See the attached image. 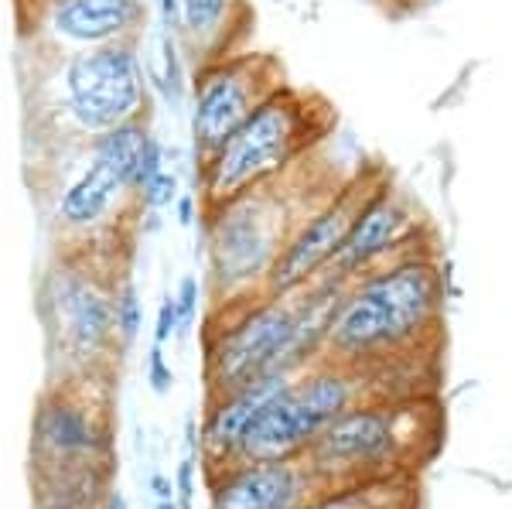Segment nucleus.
Instances as JSON below:
<instances>
[{
  "label": "nucleus",
  "instance_id": "nucleus-32",
  "mask_svg": "<svg viewBox=\"0 0 512 509\" xmlns=\"http://www.w3.org/2000/svg\"><path fill=\"white\" fill-rule=\"evenodd\" d=\"M396 4H403V7H417V4H427V0H396Z\"/></svg>",
  "mask_w": 512,
  "mask_h": 509
},
{
  "label": "nucleus",
  "instance_id": "nucleus-24",
  "mask_svg": "<svg viewBox=\"0 0 512 509\" xmlns=\"http://www.w3.org/2000/svg\"><path fill=\"white\" fill-rule=\"evenodd\" d=\"M198 298H202V291H198V277L185 274V277H181V284H178V291H175V311H178V335H175V339H185V335L195 328Z\"/></svg>",
  "mask_w": 512,
  "mask_h": 509
},
{
  "label": "nucleus",
  "instance_id": "nucleus-9",
  "mask_svg": "<svg viewBox=\"0 0 512 509\" xmlns=\"http://www.w3.org/2000/svg\"><path fill=\"white\" fill-rule=\"evenodd\" d=\"M383 182V175L373 171V175H352L349 182H342L338 192H328L325 199L311 205L297 226L287 236L284 250L274 260L267 274V284H263V294L270 298H280V294H294L301 291L304 284H311L315 277L332 264V257L342 246L345 233H349L355 212L362 209V202L373 195V188Z\"/></svg>",
  "mask_w": 512,
  "mask_h": 509
},
{
  "label": "nucleus",
  "instance_id": "nucleus-28",
  "mask_svg": "<svg viewBox=\"0 0 512 509\" xmlns=\"http://www.w3.org/2000/svg\"><path fill=\"white\" fill-rule=\"evenodd\" d=\"M147 489H151V496H154V509H178L175 479H168L164 472H154L151 479H147Z\"/></svg>",
  "mask_w": 512,
  "mask_h": 509
},
{
  "label": "nucleus",
  "instance_id": "nucleus-12",
  "mask_svg": "<svg viewBox=\"0 0 512 509\" xmlns=\"http://www.w3.org/2000/svg\"><path fill=\"white\" fill-rule=\"evenodd\" d=\"M209 509H304L332 492L318 479L308 458H260L205 472Z\"/></svg>",
  "mask_w": 512,
  "mask_h": 509
},
{
  "label": "nucleus",
  "instance_id": "nucleus-21",
  "mask_svg": "<svg viewBox=\"0 0 512 509\" xmlns=\"http://www.w3.org/2000/svg\"><path fill=\"white\" fill-rule=\"evenodd\" d=\"M158 45H161V65H144L147 69V82H151L154 93H161V100L168 106H178L185 103L188 96V82H185V62H181V48H178V35L171 31H161L158 35Z\"/></svg>",
  "mask_w": 512,
  "mask_h": 509
},
{
  "label": "nucleus",
  "instance_id": "nucleus-6",
  "mask_svg": "<svg viewBox=\"0 0 512 509\" xmlns=\"http://www.w3.org/2000/svg\"><path fill=\"white\" fill-rule=\"evenodd\" d=\"M62 117L82 137H96L123 120L144 117L151 100L140 41L72 48L55 76Z\"/></svg>",
  "mask_w": 512,
  "mask_h": 509
},
{
  "label": "nucleus",
  "instance_id": "nucleus-3",
  "mask_svg": "<svg viewBox=\"0 0 512 509\" xmlns=\"http://www.w3.org/2000/svg\"><path fill=\"white\" fill-rule=\"evenodd\" d=\"M328 134V110L301 89L277 86L233 134L195 168L198 199L219 205L274 182Z\"/></svg>",
  "mask_w": 512,
  "mask_h": 509
},
{
  "label": "nucleus",
  "instance_id": "nucleus-8",
  "mask_svg": "<svg viewBox=\"0 0 512 509\" xmlns=\"http://www.w3.org/2000/svg\"><path fill=\"white\" fill-rule=\"evenodd\" d=\"M284 86L277 62L267 55H219L198 65L192 82V158L195 168L267 100Z\"/></svg>",
  "mask_w": 512,
  "mask_h": 509
},
{
  "label": "nucleus",
  "instance_id": "nucleus-5",
  "mask_svg": "<svg viewBox=\"0 0 512 509\" xmlns=\"http://www.w3.org/2000/svg\"><path fill=\"white\" fill-rule=\"evenodd\" d=\"M390 373L393 369H359L332 359L311 363L263 410V417L246 434L236 462L304 455L318 434L349 407L373 397H396L390 387H383Z\"/></svg>",
  "mask_w": 512,
  "mask_h": 509
},
{
  "label": "nucleus",
  "instance_id": "nucleus-17",
  "mask_svg": "<svg viewBox=\"0 0 512 509\" xmlns=\"http://www.w3.org/2000/svg\"><path fill=\"white\" fill-rule=\"evenodd\" d=\"M110 465H38V509H99Z\"/></svg>",
  "mask_w": 512,
  "mask_h": 509
},
{
  "label": "nucleus",
  "instance_id": "nucleus-14",
  "mask_svg": "<svg viewBox=\"0 0 512 509\" xmlns=\"http://www.w3.org/2000/svg\"><path fill=\"white\" fill-rule=\"evenodd\" d=\"M144 24L147 0H41L35 31L72 52V48L140 41Z\"/></svg>",
  "mask_w": 512,
  "mask_h": 509
},
{
  "label": "nucleus",
  "instance_id": "nucleus-30",
  "mask_svg": "<svg viewBox=\"0 0 512 509\" xmlns=\"http://www.w3.org/2000/svg\"><path fill=\"white\" fill-rule=\"evenodd\" d=\"M154 7L161 14V31L178 35V0H154Z\"/></svg>",
  "mask_w": 512,
  "mask_h": 509
},
{
  "label": "nucleus",
  "instance_id": "nucleus-4",
  "mask_svg": "<svg viewBox=\"0 0 512 509\" xmlns=\"http://www.w3.org/2000/svg\"><path fill=\"white\" fill-rule=\"evenodd\" d=\"M291 182L294 168L287 175L274 178V182L253 188V192H243L219 205H205L202 229L216 308L263 294L270 267L284 250L291 229L315 205L294 202Z\"/></svg>",
  "mask_w": 512,
  "mask_h": 509
},
{
  "label": "nucleus",
  "instance_id": "nucleus-15",
  "mask_svg": "<svg viewBox=\"0 0 512 509\" xmlns=\"http://www.w3.org/2000/svg\"><path fill=\"white\" fill-rule=\"evenodd\" d=\"M291 380L294 376L270 373L256 376V380L229 393H219V397H209V410H205L202 428H198V465H202V472H216L236 462L250 428Z\"/></svg>",
  "mask_w": 512,
  "mask_h": 509
},
{
  "label": "nucleus",
  "instance_id": "nucleus-16",
  "mask_svg": "<svg viewBox=\"0 0 512 509\" xmlns=\"http://www.w3.org/2000/svg\"><path fill=\"white\" fill-rule=\"evenodd\" d=\"M134 199L127 185L120 182L117 171H110L103 161L86 154L79 175L59 192L55 202V219L69 233H93L120 209V202Z\"/></svg>",
  "mask_w": 512,
  "mask_h": 509
},
{
  "label": "nucleus",
  "instance_id": "nucleus-31",
  "mask_svg": "<svg viewBox=\"0 0 512 509\" xmlns=\"http://www.w3.org/2000/svg\"><path fill=\"white\" fill-rule=\"evenodd\" d=\"M99 509H130V503L117 486H106L103 499H99Z\"/></svg>",
  "mask_w": 512,
  "mask_h": 509
},
{
  "label": "nucleus",
  "instance_id": "nucleus-20",
  "mask_svg": "<svg viewBox=\"0 0 512 509\" xmlns=\"http://www.w3.org/2000/svg\"><path fill=\"white\" fill-rule=\"evenodd\" d=\"M304 509H417V475H393V479L332 489Z\"/></svg>",
  "mask_w": 512,
  "mask_h": 509
},
{
  "label": "nucleus",
  "instance_id": "nucleus-27",
  "mask_svg": "<svg viewBox=\"0 0 512 509\" xmlns=\"http://www.w3.org/2000/svg\"><path fill=\"white\" fill-rule=\"evenodd\" d=\"M178 335V311H175V294H164L158 305V318H154V342L168 346Z\"/></svg>",
  "mask_w": 512,
  "mask_h": 509
},
{
  "label": "nucleus",
  "instance_id": "nucleus-23",
  "mask_svg": "<svg viewBox=\"0 0 512 509\" xmlns=\"http://www.w3.org/2000/svg\"><path fill=\"white\" fill-rule=\"evenodd\" d=\"M178 195H181V175L171 168H164L137 188L134 202L140 205V212H164V209L175 205Z\"/></svg>",
  "mask_w": 512,
  "mask_h": 509
},
{
  "label": "nucleus",
  "instance_id": "nucleus-13",
  "mask_svg": "<svg viewBox=\"0 0 512 509\" xmlns=\"http://www.w3.org/2000/svg\"><path fill=\"white\" fill-rule=\"evenodd\" d=\"M31 451L38 465H106L110 424L82 393L52 390L31 421Z\"/></svg>",
  "mask_w": 512,
  "mask_h": 509
},
{
  "label": "nucleus",
  "instance_id": "nucleus-7",
  "mask_svg": "<svg viewBox=\"0 0 512 509\" xmlns=\"http://www.w3.org/2000/svg\"><path fill=\"white\" fill-rule=\"evenodd\" d=\"M222 325L205 332V383L209 397L229 393L256 376L284 373V356L294 339L297 298L294 294H260L236 305H219ZM287 376V373H284Z\"/></svg>",
  "mask_w": 512,
  "mask_h": 509
},
{
  "label": "nucleus",
  "instance_id": "nucleus-22",
  "mask_svg": "<svg viewBox=\"0 0 512 509\" xmlns=\"http://www.w3.org/2000/svg\"><path fill=\"white\" fill-rule=\"evenodd\" d=\"M113 325H117L120 349H127L144 328V305H140V291L134 281H120L113 287Z\"/></svg>",
  "mask_w": 512,
  "mask_h": 509
},
{
  "label": "nucleus",
  "instance_id": "nucleus-1",
  "mask_svg": "<svg viewBox=\"0 0 512 509\" xmlns=\"http://www.w3.org/2000/svg\"><path fill=\"white\" fill-rule=\"evenodd\" d=\"M444 298L448 277L437 253L431 246H414L345 287L321 359L359 369H396V359L437 339Z\"/></svg>",
  "mask_w": 512,
  "mask_h": 509
},
{
  "label": "nucleus",
  "instance_id": "nucleus-10",
  "mask_svg": "<svg viewBox=\"0 0 512 509\" xmlns=\"http://www.w3.org/2000/svg\"><path fill=\"white\" fill-rule=\"evenodd\" d=\"M41 311L55 346L79 369H93L106 352L120 349L113 325V287L89 270L65 264L48 274Z\"/></svg>",
  "mask_w": 512,
  "mask_h": 509
},
{
  "label": "nucleus",
  "instance_id": "nucleus-18",
  "mask_svg": "<svg viewBox=\"0 0 512 509\" xmlns=\"http://www.w3.org/2000/svg\"><path fill=\"white\" fill-rule=\"evenodd\" d=\"M239 0H178V38L192 45L198 65L219 59L236 28Z\"/></svg>",
  "mask_w": 512,
  "mask_h": 509
},
{
  "label": "nucleus",
  "instance_id": "nucleus-26",
  "mask_svg": "<svg viewBox=\"0 0 512 509\" xmlns=\"http://www.w3.org/2000/svg\"><path fill=\"white\" fill-rule=\"evenodd\" d=\"M147 387L158 393V397L171 393V387H175V369L164 359V346H158V342L147 352Z\"/></svg>",
  "mask_w": 512,
  "mask_h": 509
},
{
  "label": "nucleus",
  "instance_id": "nucleus-19",
  "mask_svg": "<svg viewBox=\"0 0 512 509\" xmlns=\"http://www.w3.org/2000/svg\"><path fill=\"white\" fill-rule=\"evenodd\" d=\"M154 130L147 117H134V120H123L117 127L103 130L89 141V154L96 161H103L110 171H117L120 182L134 192L137 188V171H140V161H144V151L151 144Z\"/></svg>",
  "mask_w": 512,
  "mask_h": 509
},
{
  "label": "nucleus",
  "instance_id": "nucleus-25",
  "mask_svg": "<svg viewBox=\"0 0 512 509\" xmlns=\"http://www.w3.org/2000/svg\"><path fill=\"white\" fill-rule=\"evenodd\" d=\"M195 472H198V451L185 448V458L175 472V503L178 509H195Z\"/></svg>",
  "mask_w": 512,
  "mask_h": 509
},
{
  "label": "nucleus",
  "instance_id": "nucleus-29",
  "mask_svg": "<svg viewBox=\"0 0 512 509\" xmlns=\"http://www.w3.org/2000/svg\"><path fill=\"white\" fill-rule=\"evenodd\" d=\"M198 205H202V199H198L195 192H181L178 199H175V219H178V226H195V219H198Z\"/></svg>",
  "mask_w": 512,
  "mask_h": 509
},
{
  "label": "nucleus",
  "instance_id": "nucleus-2",
  "mask_svg": "<svg viewBox=\"0 0 512 509\" xmlns=\"http://www.w3.org/2000/svg\"><path fill=\"white\" fill-rule=\"evenodd\" d=\"M441 441V410L431 397L396 393L362 400L335 417L304 451L328 489L417 475Z\"/></svg>",
  "mask_w": 512,
  "mask_h": 509
},
{
  "label": "nucleus",
  "instance_id": "nucleus-11",
  "mask_svg": "<svg viewBox=\"0 0 512 509\" xmlns=\"http://www.w3.org/2000/svg\"><path fill=\"white\" fill-rule=\"evenodd\" d=\"M420 236H424V219H420L417 205L383 178L373 188V195L362 202V209L355 212L342 246L321 274H332L338 281L352 284L355 277L420 246Z\"/></svg>",
  "mask_w": 512,
  "mask_h": 509
}]
</instances>
